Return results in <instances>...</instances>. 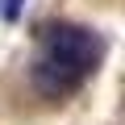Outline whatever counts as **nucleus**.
Returning a JSON list of instances; mask_svg holds the SVG:
<instances>
[{"label": "nucleus", "mask_w": 125, "mask_h": 125, "mask_svg": "<svg viewBox=\"0 0 125 125\" xmlns=\"http://www.w3.org/2000/svg\"><path fill=\"white\" fill-rule=\"evenodd\" d=\"M104 62V38L88 25H71V21H58L42 29L38 54H33V88L50 100H62L79 92L96 67Z\"/></svg>", "instance_id": "f257e3e1"}, {"label": "nucleus", "mask_w": 125, "mask_h": 125, "mask_svg": "<svg viewBox=\"0 0 125 125\" xmlns=\"http://www.w3.org/2000/svg\"><path fill=\"white\" fill-rule=\"evenodd\" d=\"M25 4V0H9V4H4V17H17V9Z\"/></svg>", "instance_id": "f03ea898"}]
</instances>
